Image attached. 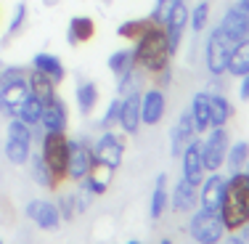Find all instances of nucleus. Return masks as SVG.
<instances>
[{
    "mask_svg": "<svg viewBox=\"0 0 249 244\" xmlns=\"http://www.w3.org/2000/svg\"><path fill=\"white\" fill-rule=\"evenodd\" d=\"M170 61H173V53H170L164 27L157 24V21H151V27L146 29V32L135 40V45H133V64H135V69H141V72H146V75L154 77L157 72L167 69Z\"/></svg>",
    "mask_w": 249,
    "mask_h": 244,
    "instance_id": "f257e3e1",
    "label": "nucleus"
},
{
    "mask_svg": "<svg viewBox=\"0 0 249 244\" xmlns=\"http://www.w3.org/2000/svg\"><path fill=\"white\" fill-rule=\"evenodd\" d=\"M220 218L225 231H239L249 223V175L244 170L225 178V196L220 205Z\"/></svg>",
    "mask_w": 249,
    "mask_h": 244,
    "instance_id": "f03ea898",
    "label": "nucleus"
},
{
    "mask_svg": "<svg viewBox=\"0 0 249 244\" xmlns=\"http://www.w3.org/2000/svg\"><path fill=\"white\" fill-rule=\"evenodd\" d=\"M233 45H236V43L223 32L220 27H215L210 35H207V43H204V64H207V72H210L212 77H223V75H225Z\"/></svg>",
    "mask_w": 249,
    "mask_h": 244,
    "instance_id": "7ed1b4c3",
    "label": "nucleus"
},
{
    "mask_svg": "<svg viewBox=\"0 0 249 244\" xmlns=\"http://www.w3.org/2000/svg\"><path fill=\"white\" fill-rule=\"evenodd\" d=\"M67 135L64 133H43L40 138V154H43L45 165L53 170L58 183L67 178Z\"/></svg>",
    "mask_w": 249,
    "mask_h": 244,
    "instance_id": "20e7f679",
    "label": "nucleus"
},
{
    "mask_svg": "<svg viewBox=\"0 0 249 244\" xmlns=\"http://www.w3.org/2000/svg\"><path fill=\"white\" fill-rule=\"evenodd\" d=\"M231 146V135L225 128H212L210 135L201 141V162L207 172H217L225 165V154Z\"/></svg>",
    "mask_w": 249,
    "mask_h": 244,
    "instance_id": "39448f33",
    "label": "nucleus"
},
{
    "mask_svg": "<svg viewBox=\"0 0 249 244\" xmlns=\"http://www.w3.org/2000/svg\"><path fill=\"white\" fill-rule=\"evenodd\" d=\"M188 234H191L199 244H217L225 234L220 212H210V210L194 212L191 223H188Z\"/></svg>",
    "mask_w": 249,
    "mask_h": 244,
    "instance_id": "423d86ee",
    "label": "nucleus"
},
{
    "mask_svg": "<svg viewBox=\"0 0 249 244\" xmlns=\"http://www.w3.org/2000/svg\"><path fill=\"white\" fill-rule=\"evenodd\" d=\"M122 154H124V141L111 130H104L101 138L93 144V162L104 165L109 170H117L122 165Z\"/></svg>",
    "mask_w": 249,
    "mask_h": 244,
    "instance_id": "0eeeda50",
    "label": "nucleus"
},
{
    "mask_svg": "<svg viewBox=\"0 0 249 244\" xmlns=\"http://www.w3.org/2000/svg\"><path fill=\"white\" fill-rule=\"evenodd\" d=\"M93 168V149L80 138L67 141V178L80 183Z\"/></svg>",
    "mask_w": 249,
    "mask_h": 244,
    "instance_id": "6e6552de",
    "label": "nucleus"
},
{
    "mask_svg": "<svg viewBox=\"0 0 249 244\" xmlns=\"http://www.w3.org/2000/svg\"><path fill=\"white\" fill-rule=\"evenodd\" d=\"M188 14H191V11H188L186 0H178L173 8H170V14L164 16V21H162L173 56L178 53V48H180V43H183V32H186V27H188Z\"/></svg>",
    "mask_w": 249,
    "mask_h": 244,
    "instance_id": "1a4fd4ad",
    "label": "nucleus"
},
{
    "mask_svg": "<svg viewBox=\"0 0 249 244\" xmlns=\"http://www.w3.org/2000/svg\"><path fill=\"white\" fill-rule=\"evenodd\" d=\"M29 96H32V93H29L27 77L14 80V82H3V85H0V112L11 120V117L19 114V109L24 106V101Z\"/></svg>",
    "mask_w": 249,
    "mask_h": 244,
    "instance_id": "9d476101",
    "label": "nucleus"
},
{
    "mask_svg": "<svg viewBox=\"0 0 249 244\" xmlns=\"http://www.w3.org/2000/svg\"><path fill=\"white\" fill-rule=\"evenodd\" d=\"M180 159H183V178H186L191 186H201L207 170H204V162H201V141L196 138V135L186 144Z\"/></svg>",
    "mask_w": 249,
    "mask_h": 244,
    "instance_id": "9b49d317",
    "label": "nucleus"
},
{
    "mask_svg": "<svg viewBox=\"0 0 249 244\" xmlns=\"http://www.w3.org/2000/svg\"><path fill=\"white\" fill-rule=\"evenodd\" d=\"M223 196H225V178L220 175V172H210V175H204V181H201V186H199L201 210L220 212Z\"/></svg>",
    "mask_w": 249,
    "mask_h": 244,
    "instance_id": "f8f14e48",
    "label": "nucleus"
},
{
    "mask_svg": "<svg viewBox=\"0 0 249 244\" xmlns=\"http://www.w3.org/2000/svg\"><path fill=\"white\" fill-rule=\"evenodd\" d=\"M164 112H167V96H164L162 88H149V91L141 96V122L143 125H159L164 120Z\"/></svg>",
    "mask_w": 249,
    "mask_h": 244,
    "instance_id": "ddd939ff",
    "label": "nucleus"
},
{
    "mask_svg": "<svg viewBox=\"0 0 249 244\" xmlns=\"http://www.w3.org/2000/svg\"><path fill=\"white\" fill-rule=\"evenodd\" d=\"M40 128H43L45 133H67V128H69V109H67V101H64L61 96H56L51 104H45Z\"/></svg>",
    "mask_w": 249,
    "mask_h": 244,
    "instance_id": "4468645a",
    "label": "nucleus"
},
{
    "mask_svg": "<svg viewBox=\"0 0 249 244\" xmlns=\"http://www.w3.org/2000/svg\"><path fill=\"white\" fill-rule=\"evenodd\" d=\"M217 27H220L233 43L247 40L249 38V14L244 8H239V5H231V8H225V14H223V19Z\"/></svg>",
    "mask_w": 249,
    "mask_h": 244,
    "instance_id": "2eb2a0df",
    "label": "nucleus"
},
{
    "mask_svg": "<svg viewBox=\"0 0 249 244\" xmlns=\"http://www.w3.org/2000/svg\"><path fill=\"white\" fill-rule=\"evenodd\" d=\"M27 218L32 220V223H37L40 228L45 231H53L61 225V212H58V207L53 205V202H45V199H32L27 205Z\"/></svg>",
    "mask_w": 249,
    "mask_h": 244,
    "instance_id": "dca6fc26",
    "label": "nucleus"
},
{
    "mask_svg": "<svg viewBox=\"0 0 249 244\" xmlns=\"http://www.w3.org/2000/svg\"><path fill=\"white\" fill-rule=\"evenodd\" d=\"M117 125L124 130L127 135H135L141 128V93L133 91L127 96H122V104H120V120Z\"/></svg>",
    "mask_w": 249,
    "mask_h": 244,
    "instance_id": "f3484780",
    "label": "nucleus"
},
{
    "mask_svg": "<svg viewBox=\"0 0 249 244\" xmlns=\"http://www.w3.org/2000/svg\"><path fill=\"white\" fill-rule=\"evenodd\" d=\"M96 38V21L90 16H72L69 19V27H67V43L77 48L82 43H90Z\"/></svg>",
    "mask_w": 249,
    "mask_h": 244,
    "instance_id": "a211bd4d",
    "label": "nucleus"
},
{
    "mask_svg": "<svg viewBox=\"0 0 249 244\" xmlns=\"http://www.w3.org/2000/svg\"><path fill=\"white\" fill-rule=\"evenodd\" d=\"M196 135V128H194V120H191V112H183L180 117H178L173 133H170V144H173V157H180L183 149H186V144Z\"/></svg>",
    "mask_w": 249,
    "mask_h": 244,
    "instance_id": "6ab92c4d",
    "label": "nucleus"
},
{
    "mask_svg": "<svg viewBox=\"0 0 249 244\" xmlns=\"http://www.w3.org/2000/svg\"><path fill=\"white\" fill-rule=\"evenodd\" d=\"M170 202H173V207H175L178 212L194 210V207L199 205V186H191L186 178H180V181L175 183V188H173V196H170Z\"/></svg>",
    "mask_w": 249,
    "mask_h": 244,
    "instance_id": "aec40b11",
    "label": "nucleus"
},
{
    "mask_svg": "<svg viewBox=\"0 0 249 244\" xmlns=\"http://www.w3.org/2000/svg\"><path fill=\"white\" fill-rule=\"evenodd\" d=\"M32 69H37V72H43V75H48L56 85H61L64 82V77H67V69H64V64H61V58L58 56H53V53H35L32 56Z\"/></svg>",
    "mask_w": 249,
    "mask_h": 244,
    "instance_id": "412c9836",
    "label": "nucleus"
},
{
    "mask_svg": "<svg viewBox=\"0 0 249 244\" xmlns=\"http://www.w3.org/2000/svg\"><path fill=\"white\" fill-rule=\"evenodd\" d=\"M27 82H29V93H32L37 101H43V104H51V101L58 96V93H56V82H53L48 75L37 72V69L27 72Z\"/></svg>",
    "mask_w": 249,
    "mask_h": 244,
    "instance_id": "4be33fe9",
    "label": "nucleus"
},
{
    "mask_svg": "<svg viewBox=\"0 0 249 244\" xmlns=\"http://www.w3.org/2000/svg\"><path fill=\"white\" fill-rule=\"evenodd\" d=\"M191 120H194V128L196 133H207L212 128L210 125V93L207 91H199L196 96L191 98Z\"/></svg>",
    "mask_w": 249,
    "mask_h": 244,
    "instance_id": "5701e85b",
    "label": "nucleus"
},
{
    "mask_svg": "<svg viewBox=\"0 0 249 244\" xmlns=\"http://www.w3.org/2000/svg\"><path fill=\"white\" fill-rule=\"evenodd\" d=\"M29 172H32V181L37 183V186L58 188V178L53 175V170L45 165V159H43V154H40V151L29 154Z\"/></svg>",
    "mask_w": 249,
    "mask_h": 244,
    "instance_id": "b1692460",
    "label": "nucleus"
},
{
    "mask_svg": "<svg viewBox=\"0 0 249 244\" xmlns=\"http://www.w3.org/2000/svg\"><path fill=\"white\" fill-rule=\"evenodd\" d=\"M225 75L231 77H244L249 75V38L247 40H239V43L233 45V51H231V58H228V69H225Z\"/></svg>",
    "mask_w": 249,
    "mask_h": 244,
    "instance_id": "393cba45",
    "label": "nucleus"
},
{
    "mask_svg": "<svg viewBox=\"0 0 249 244\" xmlns=\"http://www.w3.org/2000/svg\"><path fill=\"white\" fill-rule=\"evenodd\" d=\"M233 117V106L223 93H210V125L212 128H225Z\"/></svg>",
    "mask_w": 249,
    "mask_h": 244,
    "instance_id": "a878e982",
    "label": "nucleus"
},
{
    "mask_svg": "<svg viewBox=\"0 0 249 244\" xmlns=\"http://www.w3.org/2000/svg\"><path fill=\"white\" fill-rule=\"evenodd\" d=\"M111 175H114V170H109V168H104V165H96V162H93L90 172H88L82 181H85V186L90 188V194L101 196V194H106V188H109Z\"/></svg>",
    "mask_w": 249,
    "mask_h": 244,
    "instance_id": "bb28decb",
    "label": "nucleus"
},
{
    "mask_svg": "<svg viewBox=\"0 0 249 244\" xmlns=\"http://www.w3.org/2000/svg\"><path fill=\"white\" fill-rule=\"evenodd\" d=\"M170 205V194H167V172L157 175V183H154V194H151V218L159 220L164 215Z\"/></svg>",
    "mask_w": 249,
    "mask_h": 244,
    "instance_id": "cd10ccee",
    "label": "nucleus"
},
{
    "mask_svg": "<svg viewBox=\"0 0 249 244\" xmlns=\"http://www.w3.org/2000/svg\"><path fill=\"white\" fill-rule=\"evenodd\" d=\"M74 98H77V109H80V114H90L93 109H96L98 104V85L96 82H80L74 91Z\"/></svg>",
    "mask_w": 249,
    "mask_h": 244,
    "instance_id": "c85d7f7f",
    "label": "nucleus"
},
{
    "mask_svg": "<svg viewBox=\"0 0 249 244\" xmlns=\"http://www.w3.org/2000/svg\"><path fill=\"white\" fill-rule=\"evenodd\" d=\"M106 64H109V72L114 75V77L127 75L130 69H135V64H133V48H120V51H114Z\"/></svg>",
    "mask_w": 249,
    "mask_h": 244,
    "instance_id": "c756f323",
    "label": "nucleus"
},
{
    "mask_svg": "<svg viewBox=\"0 0 249 244\" xmlns=\"http://www.w3.org/2000/svg\"><path fill=\"white\" fill-rule=\"evenodd\" d=\"M249 159V144L247 141H236V144L228 146V154H225V165H228L231 172L244 170V162Z\"/></svg>",
    "mask_w": 249,
    "mask_h": 244,
    "instance_id": "7c9ffc66",
    "label": "nucleus"
},
{
    "mask_svg": "<svg viewBox=\"0 0 249 244\" xmlns=\"http://www.w3.org/2000/svg\"><path fill=\"white\" fill-rule=\"evenodd\" d=\"M43 109H45L43 101H37L35 96H29V98L24 101V106L19 109V114H16V117H19V120H24L29 128H37L40 120H43Z\"/></svg>",
    "mask_w": 249,
    "mask_h": 244,
    "instance_id": "2f4dec72",
    "label": "nucleus"
},
{
    "mask_svg": "<svg viewBox=\"0 0 249 244\" xmlns=\"http://www.w3.org/2000/svg\"><path fill=\"white\" fill-rule=\"evenodd\" d=\"M149 27H151V19H149V16H146V19H130V21H122V24L117 27V35H120L122 40L135 43V40H138Z\"/></svg>",
    "mask_w": 249,
    "mask_h": 244,
    "instance_id": "473e14b6",
    "label": "nucleus"
},
{
    "mask_svg": "<svg viewBox=\"0 0 249 244\" xmlns=\"http://www.w3.org/2000/svg\"><path fill=\"white\" fill-rule=\"evenodd\" d=\"M210 11H212L210 0H199V3L191 8V14H188V27H191L196 35L207 29V21H210Z\"/></svg>",
    "mask_w": 249,
    "mask_h": 244,
    "instance_id": "72a5a7b5",
    "label": "nucleus"
},
{
    "mask_svg": "<svg viewBox=\"0 0 249 244\" xmlns=\"http://www.w3.org/2000/svg\"><path fill=\"white\" fill-rule=\"evenodd\" d=\"M29 154H32V144H27V141H16V138L5 141V157H8V162L24 165V162H29Z\"/></svg>",
    "mask_w": 249,
    "mask_h": 244,
    "instance_id": "f704fd0d",
    "label": "nucleus"
},
{
    "mask_svg": "<svg viewBox=\"0 0 249 244\" xmlns=\"http://www.w3.org/2000/svg\"><path fill=\"white\" fill-rule=\"evenodd\" d=\"M24 21H27V3L21 0L19 5H16V11H14V19H11V24H8V32H5V38H3V43H8L14 35H19L21 29H24Z\"/></svg>",
    "mask_w": 249,
    "mask_h": 244,
    "instance_id": "c9c22d12",
    "label": "nucleus"
},
{
    "mask_svg": "<svg viewBox=\"0 0 249 244\" xmlns=\"http://www.w3.org/2000/svg\"><path fill=\"white\" fill-rule=\"evenodd\" d=\"M8 138L32 144V128H29L24 120H19V117H11V122H8Z\"/></svg>",
    "mask_w": 249,
    "mask_h": 244,
    "instance_id": "e433bc0d",
    "label": "nucleus"
},
{
    "mask_svg": "<svg viewBox=\"0 0 249 244\" xmlns=\"http://www.w3.org/2000/svg\"><path fill=\"white\" fill-rule=\"evenodd\" d=\"M120 104H122V98H111L109 101L104 117H101V128H104V130H111L117 125V120H120Z\"/></svg>",
    "mask_w": 249,
    "mask_h": 244,
    "instance_id": "4c0bfd02",
    "label": "nucleus"
},
{
    "mask_svg": "<svg viewBox=\"0 0 249 244\" xmlns=\"http://www.w3.org/2000/svg\"><path fill=\"white\" fill-rule=\"evenodd\" d=\"M82 183V186H80V191H77V194H72V202H74V212H77V215H82V212H85L88 210V207H90V188H88L85 186V181H80Z\"/></svg>",
    "mask_w": 249,
    "mask_h": 244,
    "instance_id": "58836bf2",
    "label": "nucleus"
},
{
    "mask_svg": "<svg viewBox=\"0 0 249 244\" xmlns=\"http://www.w3.org/2000/svg\"><path fill=\"white\" fill-rule=\"evenodd\" d=\"M58 212H61V220H74L77 212H74V202L69 194H64L61 199H58Z\"/></svg>",
    "mask_w": 249,
    "mask_h": 244,
    "instance_id": "ea45409f",
    "label": "nucleus"
},
{
    "mask_svg": "<svg viewBox=\"0 0 249 244\" xmlns=\"http://www.w3.org/2000/svg\"><path fill=\"white\" fill-rule=\"evenodd\" d=\"M21 77H27V69L24 67H3V69H0V85H3V82L21 80Z\"/></svg>",
    "mask_w": 249,
    "mask_h": 244,
    "instance_id": "a19ab883",
    "label": "nucleus"
},
{
    "mask_svg": "<svg viewBox=\"0 0 249 244\" xmlns=\"http://www.w3.org/2000/svg\"><path fill=\"white\" fill-rule=\"evenodd\" d=\"M170 80H173V67H167V69H162V72H157V75H154V85H157V88H162V91L170 85Z\"/></svg>",
    "mask_w": 249,
    "mask_h": 244,
    "instance_id": "79ce46f5",
    "label": "nucleus"
},
{
    "mask_svg": "<svg viewBox=\"0 0 249 244\" xmlns=\"http://www.w3.org/2000/svg\"><path fill=\"white\" fill-rule=\"evenodd\" d=\"M239 98H241V101H249V75L241 77V85H239Z\"/></svg>",
    "mask_w": 249,
    "mask_h": 244,
    "instance_id": "37998d69",
    "label": "nucleus"
},
{
    "mask_svg": "<svg viewBox=\"0 0 249 244\" xmlns=\"http://www.w3.org/2000/svg\"><path fill=\"white\" fill-rule=\"evenodd\" d=\"M225 244H249V242L241 239V236H228V239H225Z\"/></svg>",
    "mask_w": 249,
    "mask_h": 244,
    "instance_id": "c03bdc74",
    "label": "nucleus"
},
{
    "mask_svg": "<svg viewBox=\"0 0 249 244\" xmlns=\"http://www.w3.org/2000/svg\"><path fill=\"white\" fill-rule=\"evenodd\" d=\"M236 5H239V8H244L247 14H249V0H239V3H236Z\"/></svg>",
    "mask_w": 249,
    "mask_h": 244,
    "instance_id": "a18cd8bd",
    "label": "nucleus"
},
{
    "mask_svg": "<svg viewBox=\"0 0 249 244\" xmlns=\"http://www.w3.org/2000/svg\"><path fill=\"white\" fill-rule=\"evenodd\" d=\"M45 5H48V8H53V5H58V0H43Z\"/></svg>",
    "mask_w": 249,
    "mask_h": 244,
    "instance_id": "49530a36",
    "label": "nucleus"
},
{
    "mask_svg": "<svg viewBox=\"0 0 249 244\" xmlns=\"http://www.w3.org/2000/svg\"><path fill=\"white\" fill-rule=\"evenodd\" d=\"M98 3H101V5H111V0H98Z\"/></svg>",
    "mask_w": 249,
    "mask_h": 244,
    "instance_id": "de8ad7c7",
    "label": "nucleus"
},
{
    "mask_svg": "<svg viewBox=\"0 0 249 244\" xmlns=\"http://www.w3.org/2000/svg\"><path fill=\"white\" fill-rule=\"evenodd\" d=\"M244 172H247V175H249V159H247V162H244Z\"/></svg>",
    "mask_w": 249,
    "mask_h": 244,
    "instance_id": "09e8293b",
    "label": "nucleus"
},
{
    "mask_svg": "<svg viewBox=\"0 0 249 244\" xmlns=\"http://www.w3.org/2000/svg\"><path fill=\"white\" fill-rule=\"evenodd\" d=\"M159 244H173V242H170V239H162V242H159Z\"/></svg>",
    "mask_w": 249,
    "mask_h": 244,
    "instance_id": "8fccbe9b",
    "label": "nucleus"
},
{
    "mask_svg": "<svg viewBox=\"0 0 249 244\" xmlns=\"http://www.w3.org/2000/svg\"><path fill=\"white\" fill-rule=\"evenodd\" d=\"M127 244H143V242H135V239H133V242H127Z\"/></svg>",
    "mask_w": 249,
    "mask_h": 244,
    "instance_id": "3c124183",
    "label": "nucleus"
},
{
    "mask_svg": "<svg viewBox=\"0 0 249 244\" xmlns=\"http://www.w3.org/2000/svg\"><path fill=\"white\" fill-rule=\"evenodd\" d=\"M0 244H3V239H0Z\"/></svg>",
    "mask_w": 249,
    "mask_h": 244,
    "instance_id": "603ef678",
    "label": "nucleus"
}]
</instances>
